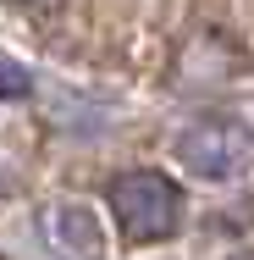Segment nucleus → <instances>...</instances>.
Returning a JSON list of instances; mask_svg holds the SVG:
<instances>
[{
	"label": "nucleus",
	"mask_w": 254,
	"mask_h": 260,
	"mask_svg": "<svg viewBox=\"0 0 254 260\" xmlns=\"http://www.w3.org/2000/svg\"><path fill=\"white\" fill-rule=\"evenodd\" d=\"M105 200H111V216H116V227H122L127 244H160L183 221V188L166 172H150V166L111 177Z\"/></svg>",
	"instance_id": "nucleus-1"
},
{
	"label": "nucleus",
	"mask_w": 254,
	"mask_h": 260,
	"mask_svg": "<svg viewBox=\"0 0 254 260\" xmlns=\"http://www.w3.org/2000/svg\"><path fill=\"white\" fill-rule=\"evenodd\" d=\"M177 160H183L194 177L227 183V177H238L254 160V133L238 116H204V122H194V127L177 139Z\"/></svg>",
	"instance_id": "nucleus-2"
},
{
	"label": "nucleus",
	"mask_w": 254,
	"mask_h": 260,
	"mask_svg": "<svg viewBox=\"0 0 254 260\" xmlns=\"http://www.w3.org/2000/svg\"><path fill=\"white\" fill-rule=\"evenodd\" d=\"M39 238L55 260H100L105 255V233L100 216L78 200H55V205L39 210Z\"/></svg>",
	"instance_id": "nucleus-3"
},
{
	"label": "nucleus",
	"mask_w": 254,
	"mask_h": 260,
	"mask_svg": "<svg viewBox=\"0 0 254 260\" xmlns=\"http://www.w3.org/2000/svg\"><path fill=\"white\" fill-rule=\"evenodd\" d=\"M11 6H33V11H39V6H55V0H11Z\"/></svg>",
	"instance_id": "nucleus-4"
},
{
	"label": "nucleus",
	"mask_w": 254,
	"mask_h": 260,
	"mask_svg": "<svg viewBox=\"0 0 254 260\" xmlns=\"http://www.w3.org/2000/svg\"><path fill=\"white\" fill-rule=\"evenodd\" d=\"M232 260H254V249H243V255H232Z\"/></svg>",
	"instance_id": "nucleus-5"
}]
</instances>
